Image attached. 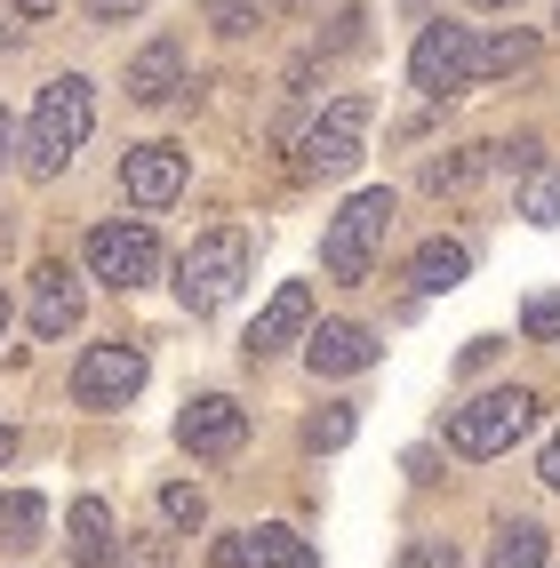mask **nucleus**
Here are the masks:
<instances>
[{
  "instance_id": "f257e3e1",
  "label": "nucleus",
  "mask_w": 560,
  "mask_h": 568,
  "mask_svg": "<svg viewBox=\"0 0 560 568\" xmlns=\"http://www.w3.org/2000/svg\"><path fill=\"white\" fill-rule=\"evenodd\" d=\"M89 129H96V89L81 81V72H57V81L32 97V136H24V176H64L72 169V153L89 144Z\"/></svg>"
},
{
  "instance_id": "f03ea898",
  "label": "nucleus",
  "mask_w": 560,
  "mask_h": 568,
  "mask_svg": "<svg viewBox=\"0 0 560 568\" xmlns=\"http://www.w3.org/2000/svg\"><path fill=\"white\" fill-rule=\"evenodd\" d=\"M248 256H256L248 224H216V233H201L193 248H184V264H176V305L184 313H224L241 296V281H248Z\"/></svg>"
},
{
  "instance_id": "7ed1b4c3",
  "label": "nucleus",
  "mask_w": 560,
  "mask_h": 568,
  "mask_svg": "<svg viewBox=\"0 0 560 568\" xmlns=\"http://www.w3.org/2000/svg\"><path fill=\"white\" fill-rule=\"evenodd\" d=\"M393 193L385 184H368V193H353L345 209L328 216V233H320V273L328 281H368L377 273V248H385V233H393Z\"/></svg>"
},
{
  "instance_id": "20e7f679",
  "label": "nucleus",
  "mask_w": 560,
  "mask_h": 568,
  "mask_svg": "<svg viewBox=\"0 0 560 568\" xmlns=\"http://www.w3.org/2000/svg\"><path fill=\"white\" fill-rule=\"evenodd\" d=\"M537 425V393L529 385H497V393H480V400H465V408H448V448H457V457H505V448L520 440Z\"/></svg>"
},
{
  "instance_id": "39448f33",
  "label": "nucleus",
  "mask_w": 560,
  "mask_h": 568,
  "mask_svg": "<svg viewBox=\"0 0 560 568\" xmlns=\"http://www.w3.org/2000/svg\"><path fill=\"white\" fill-rule=\"evenodd\" d=\"M368 121H377V104H368V97H336L320 121L296 136V176H345V169H360Z\"/></svg>"
},
{
  "instance_id": "423d86ee",
  "label": "nucleus",
  "mask_w": 560,
  "mask_h": 568,
  "mask_svg": "<svg viewBox=\"0 0 560 568\" xmlns=\"http://www.w3.org/2000/svg\"><path fill=\"white\" fill-rule=\"evenodd\" d=\"M89 273L104 288H144V281H161V241H153V224L144 216H112L89 233Z\"/></svg>"
},
{
  "instance_id": "0eeeda50",
  "label": "nucleus",
  "mask_w": 560,
  "mask_h": 568,
  "mask_svg": "<svg viewBox=\"0 0 560 568\" xmlns=\"http://www.w3.org/2000/svg\"><path fill=\"white\" fill-rule=\"evenodd\" d=\"M408 89L417 97H465L472 89V24H425L417 32V49H408Z\"/></svg>"
},
{
  "instance_id": "6e6552de",
  "label": "nucleus",
  "mask_w": 560,
  "mask_h": 568,
  "mask_svg": "<svg viewBox=\"0 0 560 568\" xmlns=\"http://www.w3.org/2000/svg\"><path fill=\"white\" fill-rule=\"evenodd\" d=\"M144 376H153V361H144L136 345H89L81 361H72V400L81 408H129L144 393Z\"/></svg>"
},
{
  "instance_id": "1a4fd4ad",
  "label": "nucleus",
  "mask_w": 560,
  "mask_h": 568,
  "mask_svg": "<svg viewBox=\"0 0 560 568\" xmlns=\"http://www.w3.org/2000/svg\"><path fill=\"white\" fill-rule=\"evenodd\" d=\"M176 440L193 448V457H233V448L248 440V408H241L233 393H201V400H184Z\"/></svg>"
},
{
  "instance_id": "9d476101",
  "label": "nucleus",
  "mask_w": 560,
  "mask_h": 568,
  "mask_svg": "<svg viewBox=\"0 0 560 568\" xmlns=\"http://www.w3.org/2000/svg\"><path fill=\"white\" fill-rule=\"evenodd\" d=\"M305 361H313V376H360L385 361V345L360 321H320V328H305Z\"/></svg>"
},
{
  "instance_id": "9b49d317",
  "label": "nucleus",
  "mask_w": 560,
  "mask_h": 568,
  "mask_svg": "<svg viewBox=\"0 0 560 568\" xmlns=\"http://www.w3.org/2000/svg\"><path fill=\"white\" fill-rule=\"evenodd\" d=\"M121 193L136 209H169L184 193V153H176V144H129V153H121Z\"/></svg>"
},
{
  "instance_id": "f8f14e48",
  "label": "nucleus",
  "mask_w": 560,
  "mask_h": 568,
  "mask_svg": "<svg viewBox=\"0 0 560 568\" xmlns=\"http://www.w3.org/2000/svg\"><path fill=\"white\" fill-rule=\"evenodd\" d=\"M305 328H313V281H281L273 305L256 313V328H248V361H273V353L296 345Z\"/></svg>"
},
{
  "instance_id": "ddd939ff",
  "label": "nucleus",
  "mask_w": 560,
  "mask_h": 568,
  "mask_svg": "<svg viewBox=\"0 0 560 568\" xmlns=\"http://www.w3.org/2000/svg\"><path fill=\"white\" fill-rule=\"evenodd\" d=\"M81 305H89V288H81V273H64V264H41L32 273V336H72L81 328Z\"/></svg>"
},
{
  "instance_id": "4468645a",
  "label": "nucleus",
  "mask_w": 560,
  "mask_h": 568,
  "mask_svg": "<svg viewBox=\"0 0 560 568\" xmlns=\"http://www.w3.org/2000/svg\"><path fill=\"white\" fill-rule=\"evenodd\" d=\"M64 552L72 568H121V545H112V505L104 497H81L64 513Z\"/></svg>"
},
{
  "instance_id": "2eb2a0df",
  "label": "nucleus",
  "mask_w": 560,
  "mask_h": 568,
  "mask_svg": "<svg viewBox=\"0 0 560 568\" xmlns=\"http://www.w3.org/2000/svg\"><path fill=\"white\" fill-rule=\"evenodd\" d=\"M176 89H184V49L161 32V41H144V49L129 57V97H136V104H169Z\"/></svg>"
},
{
  "instance_id": "dca6fc26",
  "label": "nucleus",
  "mask_w": 560,
  "mask_h": 568,
  "mask_svg": "<svg viewBox=\"0 0 560 568\" xmlns=\"http://www.w3.org/2000/svg\"><path fill=\"white\" fill-rule=\"evenodd\" d=\"M472 273V248L465 241H425L417 256H408V281H417V296H448Z\"/></svg>"
},
{
  "instance_id": "f3484780",
  "label": "nucleus",
  "mask_w": 560,
  "mask_h": 568,
  "mask_svg": "<svg viewBox=\"0 0 560 568\" xmlns=\"http://www.w3.org/2000/svg\"><path fill=\"white\" fill-rule=\"evenodd\" d=\"M537 57V32L512 24V32H489V41H472V81H505V72H520Z\"/></svg>"
},
{
  "instance_id": "a211bd4d",
  "label": "nucleus",
  "mask_w": 560,
  "mask_h": 568,
  "mask_svg": "<svg viewBox=\"0 0 560 568\" xmlns=\"http://www.w3.org/2000/svg\"><path fill=\"white\" fill-rule=\"evenodd\" d=\"M41 528H49V505L32 497V488H9V497H0V545H9V552H32Z\"/></svg>"
},
{
  "instance_id": "6ab92c4d",
  "label": "nucleus",
  "mask_w": 560,
  "mask_h": 568,
  "mask_svg": "<svg viewBox=\"0 0 560 568\" xmlns=\"http://www.w3.org/2000/svg\"><path fill=\"white\" fill-rule=\"evenodd\" d=\"M489 568H544V528L537 520H505L497 545H489Z\"/></svg>"
},
{
  "instance_id": "aec40b11",
  "label": "nucleus",
  "mask_w": 560,
  "mask_h": 568,
  "mask_svg": "<svg viewBox=\"0 0 560 568\" xmlns=\"http://www.w3.org/2000/svg\"><path fill=\"white\" fill-rule=\"evenodd\" d=\"M248 537H256V560H265V568H320V552L305 545V537H296V528H248Z\"/></svg>"
},
{
  "instance_id": "412c9836",
  "label": "nucleus",
  "mask_w": 560,
  "mask_h": 568,
  "mask_svg": "<svg viewBox=\"0 0 560 568\" xmlns=\"http://www.w3.org/2000/svg\"><path fill=\"white\" fill-rule=\"evenodd\" d=\"M360 433V416H353V400H328L320 416H305V448H313V457H328V448H345Z\"/></svg>"
},
{
  "instance_id": "4be33fe9",
  "label": "nucleus",
  "mask_w": 560,
  "mask_h": 568,
  "mask_svg": "<svg viewBox=\"0 0 560 568\" xmlns=\"http://www.w3.org/2000/svg\"><path fill=\"white\" fill-rule=\"evenodd\" d=\"M480 169H489V153H480V144H465V153H440V161H425V193H465Z\"/></svg>"
},
{
  "instance_id": "5701e85b",
  "label": "nucleus",
  "mask_w": 560,
  "mask_h": 568,
  "mask_svg": "<svg viewBox=\"0 0 560 568\" xmlns=\"http://www.w3.org/2000/svg\"><path fill=\"white\" fill-rule=\"evenodd\" d=\"M520 216L529 224H560V169H529V184H520Z\"/></svg>"
},
{
  "instance_id": "b1692460",
  "label": "nucleus",
  "mask_w": 560,
  "mask_h": 568,
  "mask_svg": "<svg viewBox=\"0 0 560 568\" xmlns=\"http://www.w3.org/2000/svg\"><path fill=\"white\" fill-rule=\"evenodd\" d=\"M161 520H169V528H201V520H208V497H201L193 480H169V488H161Z\"/></svg>"
},
{
  "instance_id": "393cba45",
  "label": "nucleus",
  "mask_w": 560,
  "mask_h": 568,
  "mask_svg": "<svg viewBox=\"0 0 560 568\" xmlns=\"http://www.w3.org/2000/svg\"><path fill=\"white\" fill-rule=\"evenodd\" d=\"M520 328L537 336V345H552L560 336V288H544V296H529V313H520Z\"/></svg>"
},
{
  "instance_id": "a878e982",
  "label": "nucleus",
  "mask_w": 560,
  "mask_h": 568,
  "mask_svg": "<svg viewBox=\"0 0 560 568\" xmlns=\"http://www.w3.org/2000/svg\"><path fill=\"white\" fill-rule=\"evenodd\" d=\"M201 17L224 32V41H233V32H248V24H256V0H201Z\"/></svg>"
},
{
  "instance_id": "bb28decb",
  "label": "nucleus",
  "mask_w": 560,
  "mask_h": 568,
  "mask_svg": "<svg viewBox=\"0 0 560 568\" xmlns=\"http://www.w3.org/2000/svg\"><path fill=\"white\" fill-rule=\"evenodd\" d=\"M400 568H457V545H448V537H417L400 552Z\"/></svg>"
},
{
  "instance_id": "cd10ccee",
  "label": "nucleus",
  "mask_w": 560,
  "mask_h": 568,
  "mask_svg": "<svg viewBox=\"0 0 560 568\" xmlns=\"http://www.w3.org/2000/svg\"><path fill=\"white\" fill-rule=\"evenodd\" d=\"M208 560H216V568H265V560H256V537H216Z\"/></svg>"
},
{
  "instance_id": "c85d7f7f",
  "label": "nucleus",
  "mask_w": 560,
  "mask_h": 568,
  "mask_svg": "<svg viewBox=\"0 0 560 568\" xmlns=\"http://www.w3.org/2000/svg\"><path fill=\"white\" fill-rule=\"evenodd\" d=\"M497 161L529 176V169H544V144H537V136H512V144H497Z\"/></svg>"
},
{
  "instance_id": "c756f323",
  "label": "nucleus",
  "mask_w": 560,
  "mask_h": 568,
  "mask_svg": "<svg viewBox=\"0 0 560 568\" xmlns=\"http://www.w3.org/2000/svg\"><path fill=\"white\" fill-rule=\"evenodd\" d=\"M81 9H89V17H104V24H121V17H136V9H144V0H81Z\"/></svg>"
},
{
  "instance_id": "7c9ffc66",
  "label": "nucleus",
  "mask_w": 560,
  "mask_h": 568,
  "mask_svg": "<svg viewBox=\"0 0 560 568\" xmlns=\"http://www.w3.org/2000/svg\"><path fill=\"white\" fill-rule=\"evenodd\" d=\"M121 568H169V552H161V537H153V545H136V552H129Z\"/></svg>"
},
{
  "instance_id": "2f4dec72",
  "label": "nucleus",
  "mask_w": 560,
  "mask_h": 568,
  "mask_svg": "<svg viewBox=\"0 0 560 568\" xmlns=\"http://www.w3.org/2000/svg\"><path fill=\"white\" fill-rule=\"evenodd\" d=\"M537 473H544V488L560 497V433H552V448H544V465H537Z\"/></svg>"
},
{
  "instance_id": "473e14b6",
  "label": "nucleus",
  "mask_w": 560,
  "mask_h": 568,
  "mask_svg": "<svg viewBox=\"0 0 560 568\" xmlns=\"http://www.w3.org/2000/svg\"><path fill=\"white\" fill-rule=\"evenodd\" d=\"M9 161H17V121L0 112V169H9Z\"/></svg>"
},
{
  "instance_id": "72a5a7b5",
  "label": "nucleus",
  "mask_w": 560,
  "mask_h": 568,
  "mask_svg": "<svg viewBox=\"0 0 560 568\" xmlns=\"http://www.w3.org/2000/svg\"><path fill=\"white\" fill-rule=\"evenodd\" d=\"M9 9H17V17H49V9H57V0H9Z\"/></svg>"
},
{
  "instance_id": "f704fd0d",
  "label": "nucleus",
  "mask_w": 560,
  "mask_h": 568,
  "mask_svg": "<svg viewBox=\"0 0 560 568\" xmlns=\"http://www.w3.org/2000/svg\"><path fill=\"white\" fill-rule=\"evenodd\" d=\"M9 457H17V433H9V425H0V465H9Z\"/></svg>"
},
{
  "instance_id": "c9c22d12",
  "label": "nucleus",
  "mask_w": 560,
  "mask_h": 568,
  "mask_svg": "<svg viewBox=\"0 0 560 568\" xmlns=\"http://www.w3.org/2000/svg\"><path fill=\"white\" fill-rule=\"evenodd\" d=\"M465 9H512V0H465Z\"/></svg>"
},
{
  "instance_id": "e433bc0d",
  "label": "nucleus",
  "mask_w": 560,
  "mask_h": 568,
  "mask_svg": "<svg viewBox=\"0 0 560 568\" xmlns=\"http://www.w3.org/2000/svg\"><path fill=\"white\" fill-rule=\"evenodd\" d=\"M0 336H9V296H0Z\"/></svg>"
},
{
  "instance_id": "4c0bfd02",
  "label": "nucleus",
  "mask_w": 560,
  "mask_h": 568,
  "mask_svg": "<svg viewBox=\"0 0 560 568\" xmlns=\"http://www.w3.org/2000/svg\"><path fill=\"white\" fill-rule=\"evenodd\" d=\"M0 241H9V224H0Z\"/></svg>"
}]
</instances>
